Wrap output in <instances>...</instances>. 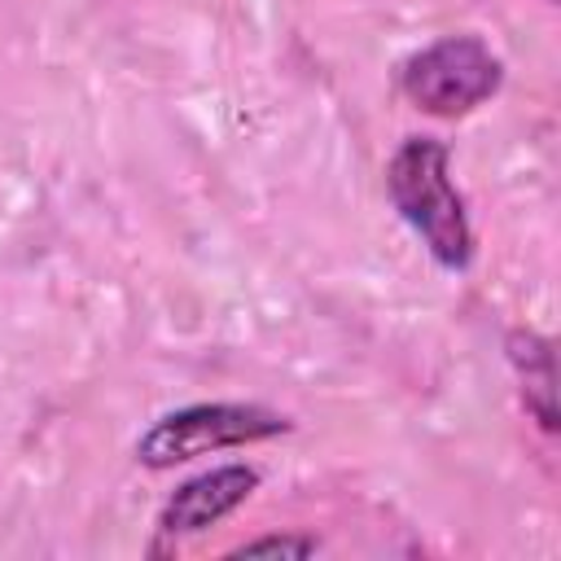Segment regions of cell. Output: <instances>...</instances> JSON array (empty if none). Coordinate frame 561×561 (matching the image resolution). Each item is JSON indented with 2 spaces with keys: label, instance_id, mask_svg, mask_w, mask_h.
<instances>
[{
  "label": "cell",
  "instance_id": "6da1fadb",
  "mask_svg": "<svg viewBox=\"0 0 561 561\" xmlns=\"http://www.w3.org/2000/svg\"><path fill=\"white\" fill-rule=\"evenodd\" d=\"M386 188L394 210L408 219V228L425 241V250L460 272L473 259V232L465 219V202L451 188L447 175V149L434 136H412L394 149L390 167H386Z\"/></svg>",
  "mask_w": 561,
  "mask_h": 561
},
{
  "label": "cell",
  "instance_id": "7a4b0ae2",
  "mask_svg": "<svg viewBox=\"0 0 561 561\" xmlns=\"http://www.w3.org/2000/svg\"><path fill=\"white\" fill-rule=\"evenodd\" d=\"M285 430H289V421L259 403H193V408L158 416L145 430V438L136 443V456L149 469H171L180 460L224 451V447H245L259 438H276Z\"/></svg>",
  "mask_w": 561,
  "mask_h": 561
},
{
  "label": "cell",
  "instance_id": "3957f363",
  "mask_svg": "<svg viewBox=\"0 0 561 561\" xmlns=\"http://www.w3.org/2000/svg\"><path fill=\"white\" fill-rule=\"evenodd\" d=\"M504 79L500 57L478 35H443L403 66V92L425 114L456 118L482 105Z\"/></svg>",
  "mask_w": 561,
  "mask_h": 561
},
{
  "label": "cell",
  "instance_id": "277c9868",
  "mask_svg": "<svg viewBox=\"0 0 561 561\" xmlns=\"http://www.w3.org/2000/svg\"><path fill=\"white\" fill-rule=\"evenodd\" d=\"M254 486H259V473H254L250 465H224V469L197 473V478H188V482L162 504L158 526H162L167 535L206 530V526H215L219 517H228L232 508H241Z\"/></svg>",
  "mask_w": 561,
  "mask_h": 561
},
{
  "label": "cell",
  "instance_id": "5b68a950",
  "mask_svg": "<svg viewBox=\"0 0 561 561\" xmlns=\"http://www.w3.org/2000/svg\"><path fill=\"white\" fill-rule=\"evenodd\" d=\"M508 359L522 377L526 408L539 416L543 430H557V355H552V342L539 333H513Z\"/></svg>",
  "mask_w": 561,
  "mask_h": 561
},
{
  "label": "cell",
  "instance_id": "8992f818",
  "mask_svg": "<svg viewBox=\"0 0 561 561\" xmlns=\"http://www.w3.org/2000/svg\"><path fill=\"white\" fill-rule=\"evenodd\" d=\"M320 543L316 539H302V535H267V539H254V543H241L232 557H311Z\"/></svg>",
  "mask_w": 561,
  "mask_h": 561
}]
</instances>
